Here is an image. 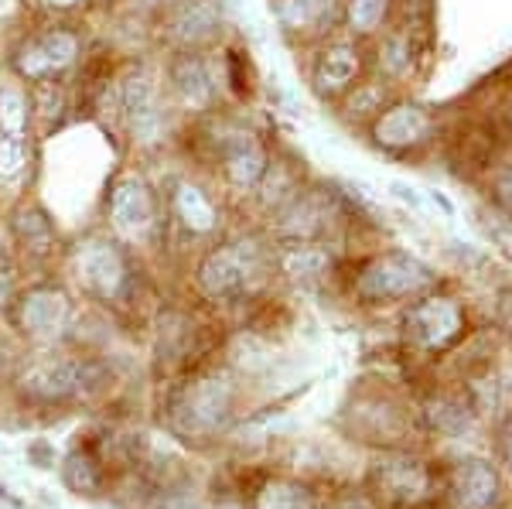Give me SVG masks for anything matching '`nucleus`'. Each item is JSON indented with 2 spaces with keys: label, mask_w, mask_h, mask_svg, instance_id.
Returning a JSON list of instances; mask_svg holds the SVG:
<instances>
[{
  "label": "nucleus",
  "mask_w": 512,
  "mask_h": 509,
  "mask_svg": "<svg viewBox=\"0 0 512 509\" xmlns=\"http://www.w3.org/2000/svg\"><path fill=\"white\" fill-rule=\"evenodd\" d=\"M431 284H434L431 267H424L417 257H410V253H403V250H390L362 267L359 281H355V291H359V298L383 301L386 305V301L417 298V294H424Z\"/></svg>",
  "instance_id": "1"
},
{
  "label": "nucleus",
  "mask_w": 512,
  "mask_h": 509,
  "mask_svg": "<svg viewBox=\"0 0 512 509\" xmlns=\"http://www.w3.org/2000/svg\"><path fill=\"white\" fill-rule=\"evenodd\" d=\"M407 342L420 352H444L465 335V308L444 294H427L403 318Z\"/></svg>",
  "instance_id": "2"
},
{
  "label": "nucleus",
  "mask_w": 512,
  "mask_h": 509,
  "mask_svg": "<svg viewBox=\"0 0 512 509\" xmlns=\"http://www.w3.org/2000/svg\"><path fill=\"white\" fill-rule=\"evenodd\" d=\"M437 130H441V123L424 103L400 100L379 113L369 134H373L376 147L390 154H417L437 141Z\"/></svg>",
  "instance_id": "3"
},
{
  "label": "nucleus",
  "mask_w": 512,
  "mask_h": 509,
  "mask_svg": "<svg viewBox=\"0 0 512 509\" xmlns=\"http://www.w3.org/2000/svg\"><path fill=\"white\" fill-rule=\"evenodd\" d=\"M263 270V253L256 243H229L222 250L205 257L202 270V287L212 298H239L253 287V281Z\"/></svg>",
  "instance_id": "4"
},
{
  "label": "nucleus",
  "mask_w": 512,
  "mask_h": 509,
  "mask_svg": "<svg viewBox=\"0 0 512 509\" xmlns=\"http://www.w3.org/2000/svg\"><path fill=\"white\" fill-rule=\"evenodd\" d=\"M373 482L379 489V496L386 503H396V506H417L431 496L434 489V475L427 469L424 462L410 455H393V458H383V462L373 469Z\"/></svg>",
  "instance_id": "5"
},
{
  "label": "nucleus",
  "mask_w": 512,
  "mask_h": 509,
  "mask_svg": "<svg viewBox=\"0 0 512 509\" xmlns=\"http://www.w3.org/2000/svg\"><path fill=\"white\" fill-rule=\"evenodd\" d=\"M229 410H233V393L222 380H205L195 390H188L185 404L178 410V421L185 431L209 434L219 431L229 421Z\"/></svg>",
  "instance_id": "6"
},
{
  "label": "nucleus",
  "mask_w": 512,
  "mask_h": 509,
  "mask_svg": "<svg viewBox=\"0 0 512 509\" xmlns=\"http://www.w3.org/2000/svg\"><path fill=\"white\" fill-rule=\"evenodd\" d=\"M222 168H226L229 185L250 192L267 175V151H263L253 134L236 130V134H229L222 141Z\"/></svg>",
  "instance_id": "7"
},
{
  "label": "nucleus",
  "mask_w": 512,
  "mask_h": 509,
  "mask_svg": "<svg viewBox=\"0 0 512 509\" xmlns=\"http://www.w3.org/2000/svg\"><path fill=\"white\" fill-rule=\"evenodd\" d=\"M110 216L113 226L120 229L123 236H144L154 223V202L147 185L140 182L137 175H127L123 182L113 188V202H110Z\"/></svg>",
  "instance_id": "8"
},
{
  "label": "nucleus",
  "mask_w": 512,
  "mask_h": 509,
  "mask_svg": "<svg viewBox=\"0 0 512 509\" xmlns=\"http://www.w3.org/2000/svg\"><path fill=\"white\" fill-rule=\"evenodd\" d=\"M359 72H362V52L349 45V41H338V45H328L315 59L311 79H315V89L321 96H338L355 86Z\"/></svg>",
  "instance_id": "9"
},
{
  "label": "nucleus",
  "mask_w": 512,
  "mask_h": 509,
  "mask_svg": "<svg viewBox=\"0 0 512 509\" xmlns=\"http://www.w3.org/2000/svg\"><path fill=\"white\" fill-rule=\"evenodd\" d=\"M123 110L130 117V130L137 134V141L154 144L164 130L161 117V103H158V89L147 76H134L123 89Z\"/></svg>",
  "instance_id": "10"
},
{
  "label": "nucleus",
  "mask_w": 512,
  "mask_h": 509,
  "mask_svg": "<svg viewBox=\"0 0 512 509\" xmlns=\"http://www.w3.org/2000/svg\"><path fill=\"white\" fill-rule=\"evenodd\" d=\"M76 52H79V45L69 31H52V35H45V38H38L21 48L18 69L31 79H45L48 72L65 69V65L76 59Z\"/></svg>",
  "instance_id": "11"
},
{
  "label": "nucleus",
  "mask_w": 512,
  "mask_h": 509,
  "mask_svg": "<svg viewBox=\"0 0 512 509\" xmlns=\"http://www.w3.org/2000/svg\"><path fill=\"white\" fill-rule=\"evenodd\" d=\"M79 277L89 291H96L99 298H113L123 284V260L113 246L106 243H89L79 253Z\"/></svg>",
  "instance_id": "12"
},
{
  "label": "nucleus",
  "mask_w": 512,
  "mask_h": 509,
  "mask_svg": "<svg viewBox=\"0 0 512 509\" xmlns=\"http://www.w3.org/2000/svg\"><path fill=\"white\" fill-rule=\"evenodd\" d=\"M451 492L458 509H492L499 503V479L485 462H465L454 472Z\"/></svg>",
  "instance_id": "13"
},
{
  "label": "nucleus",
  "mask_w": 512,
  "mask_h": 509,
  "mask_svg": "<svg viewBox=\"0 0 512 509\" xmlns=\"http://www.w3.org/2000/svg\"><path fill=\"white\" fill-rule=\"evenodd\" d=\"M86 366L79 363H41L24 376V390L41 400H62L82 390Z\"/></svg>",
  "instance_id": "14"
},
{
  "label": "nucleus",
  "mask_w": 512,
  "mask_h": 509,
  "mask_svg": "<svg viewBox=\"0 0 512 509\" xmlns=\"http://www.w3.org/2000/svg\"><path fill=\"white\" fill-rule=\"evenodd\" d=\"M342 0H277V21L291 35H315L335 21Z\"/></svg>",
  "instance_id": "15"
},
{
  "label": "nucleus",
  "mask_w": 512,
  "mask_h": 509,
  "mask_svg": "<svg viewBox=\"0 0 512 509\" xmlns=\"http://www.w3.org/2000/svg\"><path fill=\"white\" fill-rule=\"evenodd\" d=\"M65 318H69V301L59 291H35L21 305V322L38 339H52L62 332Z\"/></svg>",
  "instance_id": "16"
},
{
  "label": "nucleus",
  "mask_w": 512,
  "mask_h": 509,
  "mask_svg": "<svg viewBox=\"0 0 512 509\" xmlns=\"http://www.w3.org/2000/svg\"><path fill=\"white\" fill-rule=\"evenodd\" d=\"M171 82H175L181 100L188 106H195V110L209 106L212 96H216V79H212V69L202 55H181V59L171 65Z\"/></svg>",
  "instance_id": "17"
},
{
  "label": "nucleus",
  "mask_w": 512,
  "mask_h": 509,
  "mask_svg": "<svg viewBox=\"0 0 512 509\" xmlns=\"http://www.w3.org/2000/svg\"><path fill=\"white\" fill-rule=\"evenodd\" d=\"M219 28V11L212 0H181L175 18H171V31L185 45H198V41H209Z\"/></svg>",
  "instance_id": "18"
},
{
  "label": "nucleus",
  "mask_w": 512,
  "mask_h": 509,
  "mask_svg": "<svg viewBox=\"0 0 512 509\" xmlns=\"http://www.w3.org/2000/svg\"><path fill=\"white\" fill-rule=\"evenodd\" d=\"M277 264L287 277H301L304 281V277L325 274V270L332 267V253L321 250V246L311 240H294L277 253Z\"/></svg>",
  "instance_id": "19"
},
{
  "label": "nucleus",
  "mask_w": 512,
  "mask_h": 509,
  "mask_svg": "<svg viewBox=\"0 0 512 509\" xmlns=\"http://www.w3.org/2000/svg\"><path fill=\"white\" fill-rule=\"evenodd\" d=\"M175 209L192 233H209L216 229V205L209 202V195L202 192L198 185H181L175 195Z\"/></svg>",
  "instance_id": "20"
},
{
  "label": "nucleus",
  "mask_w": 512,
  "mask_h": 509,
  "mask_svg": "<svg viewBox=\"0 0 512 509\" xmlns=\"http://www.w3.org/2000/svg\"><path fill=\"white\" fill-rule=\"evenodd\" d=\"M379 65L390 79H403L410 69H414V35L407 31H393V35L383 38L379 45Z\"/></svg>",
  "instance_id": "21"
},
{
  "label": "nucleus",
  "mask_w": 512,
  "mask_h": 509,
  "mask_svg": "<svg viewBox=\"0 0 512 509\" xmlns=\"http://www.w3.org/2000/svg\"><path fill=\"white\" fill-rule=\"evenodd\" d=\"M393 0H345V18H349L352 35H376L383 31L386 18H390Z\"/></svg>",
  "instance_id": "22"
},
{
  "label": "nucleus",
  "mask_w": 512,
  "mask_h": 509,
  "mask_svg": "<svg viewBox=\"0 0 512 509\" xmlns=\"http://www.w3.org/2000/svg\"><path fill=\"white\" fill-rule=\"evenodd\" d=\"M485 192H489L495 212L512 223V158H499L485 171Z\"/></svg>",
  "instance_id": "23"
},
{
  "label": "nucleus",
  "mask_w": 512,
  "mask_h": 509,
  "mask_svg": "<svg viewBox=\"0 0 512 509\" xmlns=\"http://www.w3.org/2000/svg\"><path fill=\"white\" fill-rule=\"evenodd\" d=\"M256 509H315L308 492L291 486V482H270L256 499Z\"/></svg>",
  "instance_id": "24"
},
{
  "label": "nucleus",
  "mask_w": 512,
  "mask_h": 509,
  "mask_svg": "<svg viewBox=\"0 0 512 509\" xmlns=\"http://www.w3.org/2000/svg\"><path fill=\"white\" fill-rule=\"evenodd\" d=\"M28 127V103L18 89H0V134L24 137Z\"/></svg>",
  "instance_id": "25"
},
{
  "label": "nucleus",
  "mask_w": 512,
  "mask_h": 509,
  "mask_svg": "<svg viewBox=\"0 0 512 509\" xmlns=\"http://www.w3.org/2000/svg\"><path fill=\"white\" fill-rule=\"evenodd\" d=\"M386 110V89L383 82H366V86H359L355 82V96L349 100V113L352 117H379V113Z\"/></svg>",
  "instance_id": "26"
},
{
  "label": "nucleus",
  "mask_w": 512,
  "mask_h": 509,
  "mask_svg": "<svg viewBox=\"0 0 512 509\" xmlns=\"http://www.w3.org/2000/svg\"><path fill=\"white\" fill-rule=\"evenodd\" d=\"M28 164V151H24V137L0 134V182H14Z\"/></svg>",
  "instance_id": "27"
},
{
  "label": "nucleus",
  "mask_w": 512,
  "mask_h": 509,
  "mask_svg": "<svg viewBox=\"0 0 512 509\" xmlns=\"http://www.w3.org/2000/svg\"><path fill=\"white\" fill-rule=\"evenodd\" d=\"M69 482L76 486L79 492H96L99 489V472L89 458H69Z\"/></svg>",
  "instance_id": "28"
},
{
  "label": "nucleus",
  "mask_w": 512,
  "mask_h": 509,
  "mask_svg": "<svg viewBox=\"0 0 512 509\" xmlns=\"http://www.w3.org/2000/svg\"><path fill=\"white\" fill-rule=\"evenodd\" d=\"M390 192H393L400 202H407L410 209H417V212L424 209V199H420V195H417V188H410L407 182H390Z\"/></svg>",
  "instance_id": "29"
},
{
  "label": "nucleus",
  "mask_w": 512,
  "mask_h": 509,
  "mask_svg": "<svg viewBox=\"0 0 512 509\" xmlns=\"http://www.w3.org/2000/svg\"><path fill=\"white\" fill-rule=\"evenodd\" d=\"M499 455H502V465H506V469L512 472V421L499 434Z\"/></svg>",
  "instance_id": "30"
},
{
  "label": "nucleus",
  "mask_w": 512,
  "mask_h": 509,
  "mask_svg": "<svg viewBox=\"0 0 512 509\" xmlns=\"http://www.w3.org/2000/svg\"><path fill=\"white\" fill-rule=\"evenodd\" d=\"M499 318H502V325L512 328V287L502 294V301H499Z\"/></svg>",
  "instance_id": "31"
},
{
  "label": "nucleus",
  "mask_w": 512,
  "mask_h": 509,
  "mask_svg": "<svg viewBox=\"0 0 512 509\" xmlns=\"http://www.w3.org/2000/svg\"><path fill=\"white\" fill-rule=\"evenodd\" d=\"M335 509H373L366 503V499H359V496H345L342 503H335Z\"/></svg>",
  "instance_id": "32"
},
{
  "label": "nucleus",
  "mask_w": 512,
  "mask_h": 509,
  "mask_svg": "<svg viewBox=\"0 0 512 509\" xmlns=\"http://www.w3.org/2000/svg\"><path fill=\"white\" fill-rule=\"evenodd\" d=\"M431 202H434V205H441V209H444V216H454V205H451L448 199H444L441 192H431Z\"/></svg>",
  "instance_id": "33"
},
{
  "label": "nucleus",
  "mask_w": 512,
  "mask_h": 509,
  "mask_svg": "<svg viewBox=\"0 0 512 509\" xmlns=\"http://www.w3.org/2000/svg\"><path fill=\"white\" fill-rule=\"evenodd\" d=\"M45 7H72V4H79V0H41Z\"/></svg>",
  "instance_id": "34"
},
{
  "label": "nucleus",
  "mask_w": 512,
  "mask_h": 509,
  "mask_svg": "<svg viewBox=\"0 0 512 509\" xmlns=\"http://www.w3.org/2000/svg\"><path fill=\"white\" fill-rule=\"evenodd\" d=\"M14 11V0H0V18H4V14H11Z\"/></svg>",
  "instance_id": "35"
},
{
  "label": "nucleus",
  "mask_w": 512,
  "mask_h": 509,
  "mask_svg": "<svg viewBox=\"0 0 512 509\" xmlns=\"http://www.w3.org/2000/svg\"><path fill=\"white\" fill-rule=\"evenodd\" d=\"M506 127H509V134H512V96L506 100Z\"/></svg>",
  "instance_id": "36"
},
{
  "label": "nucleus",
  "mask_w": 512,
  "mask_h": 509,
  "mask_svg": "<svg viewBox=\"0 0 512 509\" xmlns=\"http://www.w3.org/2000/svg\"><path fill=\"white\" fill-rule=\"evenodd\" d=\"M226 509H239V506H226Z\"/></svg>",
  "instance_id": "37"
}]
</instances>
